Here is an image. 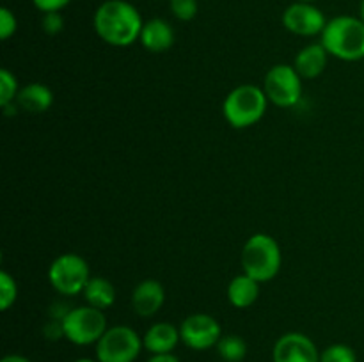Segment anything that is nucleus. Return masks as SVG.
Instances as JSON below:
<instances>
[{
	"mask_svg": "<svg viewBox=\"0 0 364 362\" xmlns=\"http://www.w3.org/2000/svg\"><path fill=\"white\" fill-rule=\"evenodd\" d=\"M169 7L176 20L191 21L198 16L199 0H169Z\"/></svg>",
	"mask_w": 364,
	"mask_h": 362,
	"instance_id": "5701e85b",
	"label": "nucleus"
},
{
	"mask_svg": "<svg viewBox=\"0 0 364 362\" xmlns=\"http://www.w3.org/2000/svg\"><path fill=\"white\" fill-rule=\"evenodd\" d=\"M274 362H320V351L309 336L302 332H287L272 348Z\"/></svg>",
	"mask_w": 364,
	"mask_h": 362,
	"instance_id": "9b49d317",
	"label": "nucleus"
},
{
	"mask_svg": "<svg viewBox=\"0 0 364 362\" xmlns=\"http://www.w3.org/2000/svg\"><path fill=\"white\" fill-rule=\"evenodd\" d=\"M263 91L272 105L290 109L302 96V77L290 64H276L263 78Z\"/></svg>",
	"mask_w": 364,
	"mask_h": 362,
	"instance_id": "6e6552de",
	"label": "nucleus"
},
{
	"mask_svg": "<svg viewBox=\"0 0 364 362\" xmlns=\"http://www.w3.org/2000/svg\"><path fill=\"white\" fill-rule=\"evenodd\" d=\"M92 27L103 43L123 48L139 41L144 21L134 4L127 0H105L95 11Z\"/></svg>",
	"mask_w": 364,
	"mask_h": 362,
	"instance_id": "f257e3e1",
	"label": "nucleus"
},
{
	"mask_svg": "<svg viewBox=\"0 0 364 362\" xmlns=\"http://www.w3.org/2000/svg\"><path fill=\"white\" fill-rule=\"evenodd\" d=\"M320 38L331 57L345 62L364 59V21L361 18L348 14L333 18L327 21Z\"/></svg>",
	"mask_w": 364,
	"mask_h": 362,
	"instance_id": "f03ea898",
	"label": "nucleus"
},
{
	"mask_svg": "<svg viewBox=\"0 0 364 362\" xmlns=\"http://www.w3.org/2000/svg\"><path fill=\"white\" fill-rule=\"evenodd\" d=\"M43 336L48 341H59L64 337V327L63 322L59 319H50L45 327H43Z\"/></svg>",
	"mask_w": 364,
	"mask_h": 362,
	"instance_id": "bb28decb",
	"label": "nucleus"
},
{
	"mask_svg": "<svg viewBox=\"0 0 364 362\" xmlns=\"http://www.w3.org/2000/svg\"><path fill=\"white\" fill-rule=\"evenodd\" d=\"M166 302V290L156 279H144L134 287L132 307L141 318H151L162 309Z\"/></svg>",
	"mask_w": 364,
	"mask_h": 362,
	"instance_id": "f8f14e48",
	"label": "nucleus"
},
{
	"mask_svg": "<svg viewBox=\"0 0 364 362\" xmlns=\"http://www.w3.org/2000/svg\"><path fill=\"white\" fill-rule=\"evenodd\" d=\"M240 263L242 272L251 275L259 284L269 283L279 273L281 265H283L279 243L270 234H252L242 247Z\"/></svg>",
	"mask_w": 364,
	"mask_h": 362,
	"instance_id": "7ed1b4c3",
	"label": "nucleus"
},
{
	"mask_svg": "<svg viewBox=\"0 0 364 362\" xmlns=\"http://www.w3.org/2000/svg\"><path fill=\"white\" fill-rule=\"evenodd\" d=\"M91 279L87 261L75 252L57 256L48 268V280L53 290L63 297L82 295Z\"/></svg>",
	"mask_w": 364,
	"mask_h": 362,
	"instance_id": "39448f33",
	"label": "nucleus"
},
{
	"mask_svg": "<svg viewBox=\"0 0 364 362\" xmlns=\"http://www.w3.org/2000/svg\"><path fill=\"white\" fill-rule=\"evenodd\" d=\"M320 362H358V353L348 344L336 343L320 351Z\"/></svg>",
	"mask_w": 364,
	"mask_h": 362,
	"instance_id": "412c9836",
	"label": "nucleus"
},
{
	"mask_svg": "<svg viewBox=\"0 0 364 362\" xmlns=\"http://www.w3.org/2000/svg\"><path fill=\"white\" fill-rule=\"evenodd\" d=\"M263 87L255 84H242L226 96L223 103V116L237 130L255 126L265 116L269 106Z\"/></svg>",
	"mask_w": 364,
	"mask_h": 362,
	"instance_id": "20e7f679",
	"label": "nucleus"
},
{
	"mask_svg": "<svg viewBox=\"0 0 364 362\" xmlns=\"http://www.w3.org/2000/svg\"><path fill=\"white\" fill-rule=\"evenodd\" d=\"M18 92H20L18 78L7 67H2L0 70V106H6L9 103L16 102Z\"/></svg>",
	"mask_w": 364,
	"mask_h": 362,
	"instance_id": "aec40b11",
	"label": "nucleus"
},
{
	"mask_svg": "<svg viewBox=\"0 0 364 362\" xmlns=\"http://www.w3.org/2000/svg\"><path fill=\"white\" fill-rule=\"evenodd\" d=\"M329 52L322 43H311V45L304 46L301 52L295 55L294 67L297 73L306 80H313V78L320 77L326 71L327 60H329Z\"/></svg>",
	"mask_w": 364,
	"mask_h": 362,
	"instance_id": "2eb2a0df",
	"label": "nucleus"
},
{
	"mask_svg": "<svg viewBox=\"0 0 364 362\" xmlns=\"http://www.w3.org/2000/svg\"><path fill=\"white\" fill-rule=\"evenodd\" d=\"M95 346L98 362H135L144 344L132 327L114 325L105 330Z\"/></svg>",
	"mask_w": 364,
	"mask_h": 362,
	"instance_id": "423d86ee",
	"label": "nucleus"
},
{
	"mask_svg": "<svg viewBox=\"0 0 364 362\" xmlns=\"http://www.w3.org/2000/svg\"><path fill=\"white\" fill-rule=\"evenodd\" d=\"M71 0H32L36 9L41 13H60Z\"/></svg>",
	"mask_w": 364,
	"mask_h": 362,
	"instance_id": "a878e982",
	"label": "nucleus"
},
{
	"mask_svg": "<svg viewBox=\"0 0 364 362\" xmlns=\"http://www.w3.org/2000/svg\"><path fill=\"white\" fill-rule=\"evenodd\" d=\"M359 18H361V20L364 21V0H361V16H359Z\"/></svg>",
	"mask_w": 364,
	"mask_h": 362,
	"instance_id": "7c9ffc66",
	"label": "nucleus"
},
{
	"mask_svg": "<svg viewBox=\"0 0 364 362\" xmlns=\"http://www.w3.org/2000/svg\"><path fill=\"white\" fill-rule=\"evenodd\" d=\"M139 43L151 53H164L174 45V28L164 18H151L144 21Z\"/></svg>",
	"mask_w": 364,
	"mask_h": 362,
	"instance_id": "4468645a",
	"label": "nucleus"
},
{
	"mask_svg": "<svg viewBox=\"0 0 364 362\" xmlns=\"http://www.w3.org/2000/svg\"><path fill=\"white\" fill-rule=\"evenodd\" d=\"M180 337L181 343L191 350L205 351L217 346L219 339L223 337V329L213 316L196 312V314L187 316L180 323Z\"/></svg>",
	"mask_w": 364,
	"mask_h": 362,
	"instance_id": "1a4fd4ad",
	"label": "nucleus"
},
{
	"mask_svg": "<svg viewBox=\"0 0 364 362\" xmlns=\"http://www.w3.org/2000/svg\"><path fill=\"white\" fill-rule=\"evenodd\" d=\"M148 362H181L176 355L173 353H164V355H151V358H148Z\"/></svg>",
	"mask_w": 364,
	"mask_h": 362,
	"instance_id": "cd10ccee",
	"label": "nucleus"
},
{
	"mask_svg": "<svg viewBox=\"0 0 364 362\" xmlns=\"http://www.w3.org/2000/svg\"><path fill=\"white\" fill-rule=\"evenodd\" d=\"M283 25L291 34L302 38H313L322 34L327 20L322 11L309 2H295L283 13Z\"/></svg>",
	"mask_w": 364,
	"mask_h": 362,
	"instance_id": "9d476101",
	"label": "nucleus"
},
{
	"mask_svg": "<svg viewBox=\"0 0 364 362\" xmlns=\"http://www.w3.org/2000/svg\"><path fill=\"white\" fill-rule=\"evenodd\" d=\"M73 362H98V361H96V358H77V361Z\"/></svg>",
	"mask_w": 364,
	"mask_h": 362,
	"instance_id": "c756f323",
	"label": "nucleus"
},
{
	"mask_svg": "<svg viewBox=\"0 0 364 362\" xmlns=\"http://www.w3.org/2000/svg\"><path fill=\"white\" fill-rule=\"evenodd\" d=\"M18 298V284L7 272H0V309L7 311Z\"/></svg>",
	"mask_w": 364,
	"mask_h": 362,
	"instance_id": "4be33fe9",
	"label": "nucleus"
},
{
	"mask_svg": "<svg viewBox=\"0 0 364 362\" xmlns=\"http://www.w3.org/2000/svg\"><path fill=\"white\" fill-rule=\"evenodd\" d=\"M217 353L224 362H242L247 355V343L237 334H226L217 343Z\"/></svg>",
	"mask_w": 364,
	"mask_h": 362,
	"instance_id": "6ab92c4d",
	"label": "nucleus"
},
{
	"mask_svg": "<svg viewBox=\"0 0 364 362\" xmlns=\"http://www.w3.org/2000/svg\"><path fill=\"white\" fill-rule=\"evenodd\" d=\"M16 105L28 114H43L53 105V92L48 85L32 82L20 89Z\"/></svg>",
	"mask_w": 364,
	"mask_h": 362,
	"instance_id": "dca6fc26",
	"label": "nucleus"
},
{
	"mask_svg": "<svg viewBox=\"0 0 364 362\" xmlns=\"http://www.w3.org/2000/svg\"><path fill=\"white\" fill-rule=\"evenodd\" d=\"M295 2H309V4H313V2H315V0H295Z\"/></svg>",
	"mask_w": 364,
	"mask_h": 362,
	"instance_id": "2f4dec72",
	"label": "nucleus"
},
{
	"mask_svg": "<svg viewBox=\"0 0 364 362\" xmlns=\"http://www.w3.org/2000/svg\"><path fill=\"white\" fill-rule=\"evenodd\" d=\"M178 343H181L180 327H174L169 322L153 323L142 336L144 350H148L151 355L173 353Z\"/></svg>",
	"mask_w": 364,
	"mask_h": 362,
	"instance_id": "ddd939ff",
	"label": "nucleus"
},
{
	"mask_svg": "<svg viewBox=\"0 0 364 362\" xmlns=\"http://www.w3.org/2000/svg\"><path fill=\"white\" fill-rule=\"evenodd\" d=\"M41 28L48 35H57L64 28V18L60 13H43Z\"/></svg>",
	"mask_w": 364,
	"mask_h": 362,
	"instance_id": "393cba45",
	"label": "nucleus"
},
{
	"mask_svg": "<svg viewBox=\"0 0 364 362\" xmlns=\"http://www.w3.org/2000/svg\"><path fill=\"white\" fill-rule=\"evenodd\" d=\"M259 297V283L252 279L251 275L242 272L240 275L233 277V280L228 286V300L233 307L247 309L258 300Z\"/></svg>",
	"mask_w": 364,
	"mask_h": 362,
	"instance_id": "f3484780",
	"label": "nucleus"
},
{
	"mask_svg": "<svg viewBox=\"0 0 364 362\" xmlns=\"http://www.w3.org/2000/svg\"><path fill=\"white\" fill-rule=\"evenodd\" d=\"M16 28L18 20L14 16V13L11 9H7V7H2L0 9V39L7 41L16 32Z\"/></svg>",
	"mask_w": 364,
	"mask_h": 362,
	"instance_id": "b1692460",
	"label": "nucleus"
},
{
	"mask_svg": "<svg viewBox=\"0 0 364 362\" xmlns=\"http://www.w3.org/2000/svg\"><path fill=\"white\" fill-rule=\"evenodd\" d=\"M0 362H32V361L28 357H25V355L7 353V355H4L2 361H0Z\"/></svg>",
	"mask_w": 364,
	"mask_h": 362,
	"instance_id": "c85d7f7f",
	"label": "nucleus"
},
{
	"mask_svg": "<svg viewBox=\"0 0 364 362\" xmlns=\"http://www.w3.org/2000/svg\"><path fill=\"white\" fill-rule=\"evenodd\" d=\"M63 327L64 339L77 344V346L96 344L100 337L105 334V330L109 329L103 311L87 304L71 309L66 318L63 319Z\"/></svg>",
	"mask_w": 364,
	"mask_h": 362,
	"instance_id": "0eeeda50",
	"label": "nucleus"
},
{
	"mask_svg": "<svg viewBox=\"0 0 364 362\" xmlns=\"http://www.w3.org/2000/svg\"><path fill=\"white\" fill-rule=\"evenodd\" d=\"M82 297L87 305L105 311L116 302V287L105 277H91L87 286L82 291Z\"/></svg>",
	"mask_w": 364,
	"mask_h": 362,
	"instance_id": "a211bd4d",
	"label": "nucleus"
}]
</instances>
